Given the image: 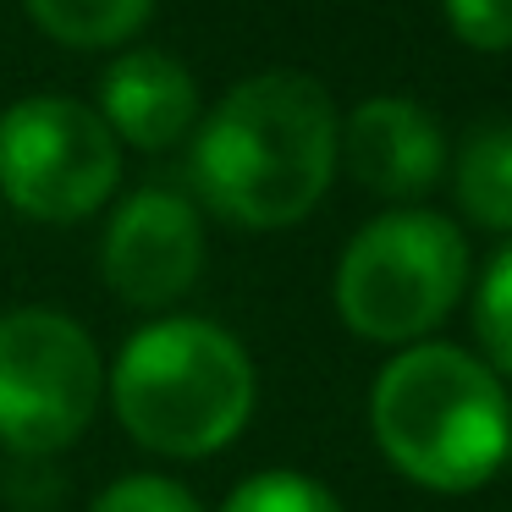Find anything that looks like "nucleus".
Returning <instances> with one entry per match:
<instances>
[{
  "instance_id": "obj_1",
  "label": "nucleus",
  "mask_w": 512,
  "mask_h": 512,
  "mask_svg": "<svg viewBox=\"0 0 512 512\" xmlns=\"http://www.w3.org/2000/svg\"><path fill=\"white\" fill-rule=\"evenodd\" d=\"M342 111L309 72H254L193 127V188L221 221L281 232L336 182Z\"/></svg>"
},
{
  "instance_id": "obj_2",
  "label": "nucleus",
  "mask_w": 512,
  "mask_h": 512,
  "mask_svg": "<svg viewBox=\"0 0 512 512\" xmlns=\"http://www.w3.org/2000/svg\"><path fill=\"white\" fill-rule=\"evenodd\" d=\"M369 430L380 457L419 490H485L512 452L507 380L452 342L397 347L369 386Z\"/></svg>"
},
{
  "instance_id": "obj_3",
  "label": "nucleus",
  "mask_w": 512,
  "mask_h": 512,
  "mask_svg": "<svg viewBox=\"0 0 512 512\" xmlns=\"http://www.w3.org/2000/svg\"><path fill=\"white\" fill-rule=\"evenodd\" d=\"M105 402L144 452L193 463L248 430L259 375L248 347L204 314H160L105 369Z\"/></svg>"
},
{
  "instance_id": "obj_4",
  "label": "nucleus",
  "mask_w": 512,
  "mask_h": 512,
  "mask_svg": "<svg viewBox=\"0 0 512 512\" xmlns=\"http://www.w3.org/2000/svg\"><path fill=\"white\" fill-rule=\"evenodd\" d=\"M336 314L358 342H435L468 292V237L446 215L397 204L358 226L336 259Z\"/></svg>"
},
{
  "instance_id": "obj_5",
  "label": "nucleus",
  "mask_w": 512,
  "mask_h": 512,
  "mask_svg": "<svg viewBox=\"0 0 512 512\" xmlns=\"http://www.w3.org/2000/svg\"><path fill=\"white\" fill-rule=\"evenodd\" d=\"M122 188V144L100 111L67 94H28L0 111V199L45 226L100 215Z\"/></svg>"
},
{
  "instance_id": "obj_6",
  "label": "nucleus",
  "mask_w": 512,
  "mask_h": 512,
  "mask_svg": "<svg viewBox=\"0 0 512 512\" xmlns=\"http://www.w3.org/2000/svg\"><path fill=\"white\" fill-rule=\"evenodd\" d=\"M105 402V358L61 309L0 314V446L56 457L94 424Z\"/></svg>"
},
{
  "instance_id": "obj_7",
  "label": "nucleus",
  "mask_w": 512,
  "mask_h": 512,
  "mask_svg": "<svg viewBox=\"0 0 512 512\" xmlns=\"http://www.w3.org/2000/svg\"><path fill=\"white\" fill-rule=\"evenodd\" d=\"M100 276L133 309H171L204 276V215L171 188H138L111 210Z\"/></svg>"
},
{
  "instance_id": "obj_8",
  "label": "nucleus",
  "mask_w": 512,
  "mask_h": 512,
  "mask_svg": "<svg viewBox=\"0 0 512 512\" xmlns=\"http://www.w3.org/2000/svg\"><path fill=\"white\" fill-rule=\"evenodd\" d=\"M336 171L386 204H419L446 177V133L430 105L408 94H375L342 116Z\"/></svg>"
},
{
  "instance_id": "obj_9",
  "label": "nucleus",
  "mask_w": 512,
  "mask_h": 512,
  "mask_svg": "<svg viewBox=\"0 0 512 512\" xmlns=\"http://www.w3.org/2000/svg\"><path fill=\"white\" fill-rule=\"evenodd\" d=\"M100 122L111 127L116 144L144 149V155H166L199 127V83L188 78L171 50L133 45L100 72Z\"/></svg>"
},
{
  "instance_id": "obj_10",
  "label": "nucleus",
  "mask_w": 512,
  "mask_h": 512,
  "mask_svg": "<svg viewBox=\"0 0 512 512\" xmlns=\"http://www.w3.org/2000/svg\"><path fill=\"white\" fill-rule=\"evenodd\" d=\"M446 171L457 210L485 232L512 237V122H479L457 144V160H446Z\"/></svg>"
},
{
  "instance_id": "obj_11",
  "label": "nucleus",
  "mask_w": 512,
  "mask_h": 512,
  "mask_svg": "<svg viewBox=\"0 0 512 512\" xmlns=\"http://www.w3.org/2000/svg\"><path fill=\"white\" fill-rule=\"evenodd\" d=\"M34 28L67 50H122L144 34L155 0H23Z\"/></svg>"
},
{
  "instance_id": "obj_12",
  "label": "nucleus",
  "mask_w": 512,
  "mask_h": 512,
  "mask_svg": "<svg viewBox=\"0 0 512 512\" xmlns=\"http://www.w3.org/2000/svg\"><path fill=\"white\" fill-rule=\"evenodd\" d=\"M474 331H479V347H485V364L501 380H512V243L496 248V259L479 270Z\"/></svg>"
},
{
  "instance_id": "obj_13",
  "label": "nucleus",
  "mask_w": 512,
  "mask_h": 512,
  "mask_svg": "<svg viewBox=\"0 0 512 512\" xmlns=\"http://www.w3.org/2000/svg\"><path fill=\"white\" fill-rule=\"evenodd\" d=\"M221 512H347V507L336 501V490H325L320 479L298 474V468H265V474H248L221 501Z\"/></svg>"
},
{
  "instance_id": "obj_14",
  "label": "nucleus",
  "mask_w": 512,
  "mask_h": 512,
  "mask_svg": "<svg viewBox=\"0 0 512 512\" xmlns=\"http://www.w3.org/2000/svg\"><path fill=\"white\" fill-rule=\"evenodd\" d=\"M89 512H204V507L188 485H177L166 474H122L116 485H105L94 496Z\"/></svg>"
},
{
  "instance_id": "obj_15",
  "label": "nucleus",
  "mask_w": 512,
  "mask_h": 512,
  "mask_svg": "<svg viewBox=\"0 0 512 512\" xmlns=\"http://www.w3.org/2000/svg\"><path fill=\"white\" fill-rule=\"evenodd\" d=\"M441 12L468 50H485V56L512 50V0H441Z\"/></svg>"
}]
</instances>
